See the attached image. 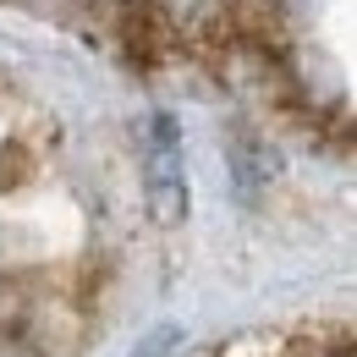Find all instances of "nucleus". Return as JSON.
<instances>
[{"mask_svg":"<svg viewBox=\"0 0 357 357\" xmlns=\"http://www.w3.org/2000/svg\"><path fill=\"white\" fill-rule=\"evenodd\" d=\"M259 33L280 105L357 154V0H259Z\"/></svg>","mask_w":357,"mask_h":357,"instance_id":"obj_1","label":"nucleus"}]
</instances>
